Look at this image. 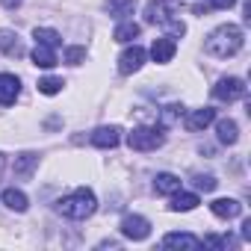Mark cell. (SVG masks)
<instances>
[{
    "instance_id": "obj_24",
    "label": "cell",
    "mask_w": 251,
    "mask_h": 251,
    "mask_svg": "<svg viewBox=\"0 0 251 251\" xmlns=\"http://www.w3.org/2000/svg\"><path fill=\"white\" fill-rule=\"evenodd\" d=\"M39 92L42 95H56V92H62V80L59 77H42L39 80Z\"/></svg>"
},
{
    "instance_id": "obj_33",
    "label": "cell",
    "mask_w": 251,
    "mask_h": 251,
    "mask_svg": "<svg viewBox=\"0 0 251 251\" xmlns=\"http://www.w3.org/2000/svg\"><path fill=\"white\" fill-rule=\"evenodd\" d=\"M3 163H6V160H3V154H0V172H3Z\"/></svg>"
},
{
    "instance_id": "obj_5",
    "label": "cell",
    "mask_w": 251,
    "mask_h": 251,
    "mask_svg": "<svg viewBox=\"0 0 251 251\" xmlns=\"http://www.w3.org/2000/svg\"><path fill=\"white\" fill-rule=\"evenodd\" d=\"M177 15V3L175 0H151L145 6V21L148 24H166Z\"/></svg>"
},
{
    "instance_id": "obj_18",
    "label": "cell",
    "mask_w": 251,
    "mask_h": 251,
    "mask_svg": "<svg viewBox=\"0 0 251 251\" xmlns=\"http://www.w3.org/2000/svg\"><path fill=\"white\" fill-rule=\"evenodd\" d=\"M0 198H3V204L9 207V210H15V213H24L27 207H30V201H27V195L21 192V189H3V195H0Z\"/></svg>"
},
{
    "instance_id": "obj_28",
    "label": "cell",
    "mask_w": 251,
    "mask_h": 251,
    "mask_svg": "<svg viewBox=\"0 0 251 251\" xmlns=\"http://www.w3.org/2000/svg\"><path fill=\"white\" fill-rule=\"evenodd\" d=\"M83 59H86V48H68V50H65V62L80 65Z\"/></svg>"
},
{
    "instance_id": "obj_6",
    "label": "cell",
    "mask_w": 251,
    "mask_h": 251,
    "mask_svg": "<svg viewBox=\"0 0 251 251\" xmlns=\"http://www.w3.org/2000/svg\"><path fill=\"white\" fill-rule=\"evenodd\" d=\"M121 233L127 236V239H133V242H142V239H148V233H151V222L145 219V216H124L121 219Z\"/></svg>"
},
{
    "instance_id": "obj_3",
    "label": "cell",
    "mask_w": 251,
    "mask_h": 251,
    "mask_svg": "<svg viewBox=\"0 0 251 251\" xmlns=\"http://www.w3.org/2000/svg\"><path fill=\"white\" fill-rule=\"evenodd\" d=\"M166 142L160 127H133V133L127 136V145L133 151H157Z\"/></svg>"
},
{
    "instance_id": "obj_8",
    "label": "cell",
    "mask_w": 251,
    "mask_h": 251,
    "mask_svg": "<svg viewBox=\"0 0 251 251\" xmlns=\"http://www.w3.org/2000/svg\"><path fill=\"white\" fill-rule=\"evenodd\" d=\"M21 95V80L15 74H0V103L12 106Z\"/></svg>"
},
{
    "instance_id": "obj_13",
    "label": "cell",
    "mask_w": 251,
    "mask_h": 251,
    "mask_svg": "<svg viewBox=\"0 0 251 251\" xmlns=\"http://www.w3.org/2000/svg\"><path fill=\"white\" fill-rule=\"evenodd\" d=\"M210 210H213V216H219V219H236V216L242 213V204L233 201V198H216V201L210 204Z\"/></svg>"
},
{
    "instance_id": "obj_17",
    "label": "cell",
    "mask_w": 251,
    "mask_h": 251,
    "mask_svg": "<svg viewBox=\"0 0 251 251\" xmlns=\"http://www.w3.org/2000/svg\"><path fill=\"white\" fill-rule=\"evenodd\" d=\"M198 204H201V201H198V195H195V192H180V189H177L169 207H172L175 213H189V210H195Z\"/></svg>"
},
{
    "instance_id": "obj_10",
    "label": "cell",
    "mask_w": 251,
    "mask_h": 251,
    "mask_svg": "<svg viewBox=\"0 0 251 251\" xmlns=\"http://www.w3.org/2000/svg\"><path fill=\"white\" fill-rule=\"evenodd\" d=\"M213 121H216V109H210V106H201V109H192V112L186 115V127L198 133V130H207Z\"/></svg>"
},
{
    "instance_id": "obj_25",
    "label": "cell",
    "mask_w": 251,
    "mask_h": 251,
    "mask_svg": "<svg viewBox=\"0 0 251 251\" xmlns=\"http://www.w3.org/2000/svg\"><path fill=\"white\" fill-rule=\"evenodd\" d=\"M163 27L169 30V39H177V36H183V33H186V24H183L180 18H172V21H166Z\"/></svg>"
},
{
    "instance_id": "obj_7",
    "label": "cell",
    "mask_w": 251,
    "mask_h": 251,
    "mask_svg": "<svg viewBox=\"0 0 251 251\" xmlns=\"http://www.w3.org/2000/svg\"><path fill=\"white\" fill-rule=\"evenodd\" d=\"M145 48H139V45H133V48H127L121 56H118V71L121 74H136L142 65H145Z\"/></svg>"
},
{
    "instance_id": "obj_9",
    "label": "cell",
    "mask_w": 251,
    "mask_h": 251,
    "mask_svg": "<svg viewBox=\"0 0 251 251\" xmlns=\"http://www.w3.org/2000/svg\"><path fill=\"white\" fill-rule=\"evenodd\" d=\"M175 50H177L175 39H169V36L154 39V45H151V59H154V62H160V65H166V62H172V59H175Z\"/></svg>"
},
{
    "instance_id": "obj_2",
    "label": "cell",
    "mask_w": 251,
    "mask_h": 251,
    "mask_svg": "<svg viewBox=\"0 0 251 251\" xmlns=\"http://www.w3.org/2000/svg\"><path fill=\"white\" fill-rule=\"evenodd\" d=\"M56 210H59L65 219H74V222H80V219H89V216L98 210V198H95V192H92V189L80 186V189L68 192L65 198H59Z\"/></svg>"
},
{
    "instance_id": "obj_30",
    "label": "cell",
    "mask_w": 251,
    "mask_h": 251,
    "mask_svg": "<svg viewBox=\"0 0 251 251\" xmlns=\"http://www.w3.org/2000/svg\"><path fill=\"white\" fill-rule=\"evenodd\" d=\"M233 3H236V0H213V6H216V9H230Z\"/></svg>"
},
{
    "instance_id": "obj_11",
    "label": "cell",
    "mask_w": 251,
    "mask_h": 251,
    "mask_svg": "<svg viewBox=\"0 0 251 251\" xmlns=\"http://www.w3.org/2000/svg\"><path fill=\"white\" fill-rule=\"evenodd\" d=\"M118 142H121V130L115 127V124H109V127H98L92 133V145H98V148H115Z\"/></svg>"
},
{
    "instance_id": "obj_20",
    "label": "cell",
    "mask_w": 251,
    "mask_h": 251,
    "mask_svg": "<svg viewBox=\"0 0 251 251\" xmlns=\"http://www.w3.org/2000/svg\"><path fill=\"white\" fill-rule=\"evenodd\" d=\"M154 189H157L160 195H175V192L180 189V177H177V175H169V172H163V175H157V180H154Z\"/></svg>"
},
{
    "instance_id": "obj_16",
    "label": "cell",
    "mask_w": 251,
    "mask_h": 251,
    "mask_svg": "<svg viewBox=\"0 0 251 251\" xmlns=\"http://www.w3.org/2000/svg\"><path fill=\"white\" fill-rule=\"evenodd\" d=\"M15 177H30L36 169H39V154H33V151H27V154H21V157H15Z\"/></svg>"
},
{
    "instance_id": "obj_26",
    "label": "cell",
    "mask_w": 251,
    "mask_h": 251,
    "mask_svg": "<svg viewBox=\"0 0 251 251\" xmlns=\"http://www.w3.org/2000/svg\"><path fill=\"white\" fill-rule=\"evenodd\" d=\"M216 183H219V180H216L213 175H198V177H195V189H201V192H213Z\"/></svg>"
},
{
    "instance_id": "obj_21",
    "label": "cell",
    "mask_w": 251,
    "mask_h": 251,
    "mask_svg": "<svg viewBox=\"0 0 251 251\" xmlns=\"http://www.w3.org/2000/svg\"><path fill=\"white\" fill-rule=\"evenodd\" d=\"M133 9H136V0H109V3H106V12L112 18H118V21L133 15Z\"/></svg>"
},
{
    "instance_id": "obj_22",
    "label": "cell",
    "mask_w": 251,
    "mask_h": 251,
    "mask_svg": "<svg viewBox=\"0 0 251 251\" xmlns=\"http://www.w3.org/2000/svg\"><path fill=\"white\" fill-rule=\"evenodd\" d=\"M33 39H36V45H45V48H59V45H62L59 33L50 30V27H36V30H33Z\"/></svg>"
},
{
    "instance_id": "obj_1",
    "label": "cell",
    "mask_w": 251,
    "mask_h": 251,
    "mask_svg": "<svg viewBox=\"0 0 251 251\" xmlns=\"http://www.w3.org/2000/svg\"><path fill=\"white\" fill-rule=\"evenodd\" d=\"M242 42H245L242 27H236V24H222V27H216V30L204 39V50H207L210 56L227 59V56H233V53L242 50Z\"/></svg>"
},
{
    "instance_id": "obj_23",
    "label": "cell",
    "mask_w": 251,
    "mask_h": 251,
    "mask_svg": "<svg viewBox=\"0 0 251 251\" xmlns=\"http://www.w3.org/2000/svg\"><path fill=\"white\" fill-rule=\"evenodd\" d=\"M33 62H36L39 68H53V65H56V53H53V48L36 45V48H33Z\"/></svg>"
},
{
    "instance_id": "obj_4",
    "label": "cell",
    "mask_w": 251,
    "mask_h": 251,
    "mask_svg": "<svg viewBox=\"0 0 251 251\" xmlns=\"http://www.w3.org/2000/svg\"><path fill=\"white\" fill-rule=\"evenodd\" d=\"M245 92H248V86H245V80H239V77H222V80L213 86V98L222 100V103H233V100L245 98Z\"/></svg>"
},
{
    "instance_id": "obj_29",
    "label": "cell",
    "mask_w": 251,
    "mask_h": 251,
    "mask_svg": "<svg viewBox=\"0 0 251 251\" xmlns=\"http://www.w3.org/2000/svg\"><path fill=\"white\" fill-rule=\"evenodd\" d=\"M201 245H210V248H225L227 245V239L225 236H204V242Z\"/></svg>"
},
{
    "instance_id": "obj_27",
    "label": "cell",
    "mask_w": 251,
    "mask_h": 251,
    "mask_svg": "<svg viewBox=\"0 0 251 251\" xmlns=\"http://www.w3.org/2000/svg\"><path fill=\"white\" fill-rule=\"evenodd\" d=\"M177 118H183V106L172 103V106L163 109V124H172V121H177Z\"/></svg>"
},
{
    "instance_id": "obj_12",
    "label": "cell",
    "mask_w": 251,
    "mask_h": 251,
    "mask_svg": "<svg viewBox=\"0 0 251 251\" xmlns=\"http://www.w3.org/2000/svg\"><path fill=\"white\" fill-rule=\"evenodd\" d=\"M163 245L166 248H186V251H198L201 248V239L192 236V233H166L163 236Z\"/></svg>"
},
{
    "instance_id": "obj_32",
    "label": "cell",
    "mask_w": 251,
    "mask_h": 251,
    "mask_svg": "<svg viewBox=\"0 0 251 251\" xmlns=\"http://www.w3.org/2000/svg\"><path fill=\"white\" fill-rule=\"evenodd\" d=\"M0 3H3L6 9H15V6H21V0H0Z\"/></svg>"
},
{
    "instance_id": "obj_14",
    "label": "cell",
    "mask_w": 251,
    "mask_h": 251,
    "mask_svg": "<svg viewBox=\"0 0 251 251\" xmlns=\"http://www.w3.org/2000/svg\"><path fill=\"white\" fill-rule=\"evenodd\" d=\"M216 133H219V142L222 145H233L239 139V127H236V121L233 118H222L216 121Z\"/></svg>"
},
{
    "instance_id": "obj_31",
    "label": "cell",
    "mask_w": 251,
    "mask_h": 251,
    "mask_svg": "<svg viewBox=\"0 0 251 251\" xmlns=\"http://www.w3.org/2000/svg\"><path fill=\"white\" fill-rule=\"evenodd\" d=\"M242 239H251V219L242 222Z\"/></svg>"
},
{
    "instance_id": "obj_15",
    "label": "cell",
    "mask_w": 251,
    "mask_h": 251,
    "mask_svg": "<svg viewBox=\"0 0 251 251\" xmlns=\"http://www.w3.org/2000/svg\"><path fill=\"white\" fill-rule=\"evenodd\" d=\"M0 50H3L6 56H21V53H24V45H21L18 33H12V30H0Z\"/></svg>"
},
{
    "instance_id": "obj_19",
    "label": "cell",
    "mask_w": 251,
    "mask_h": 251,
    "mask_svg": "<svg viewBox=\"0 0 251 251\" xmlns=\"http://www.w3.org/2000/svg\"><path fill=\"white\" fill-rule=\"evenodd\" d=\"M139 33H142V27H139V24H133V21H121V24L115 27V33H112V39H115V42H121V45H127V42L139 39Z\"/></svg>"
}]
</instances>
